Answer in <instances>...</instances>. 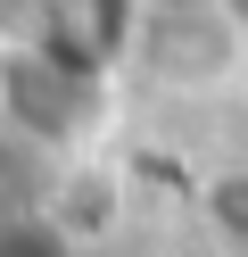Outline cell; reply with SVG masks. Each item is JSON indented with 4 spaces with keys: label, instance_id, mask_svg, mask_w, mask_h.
<instances>
[{
    "label": "cell",
    "instance_id": "6da1fadb",
    "mask_svg": "<svg viewBox=\"0 0 248 257\" xmlns=\"http://www.w3.org/2000/svg\"><path fill=\"white\" fill-rule=\"evenodd\" d=\"M0 124L42 141V150H66L91 124V83L75 67H58L50 50H33V42H9L0 50Z\"/></svg>",
    "mask_w": 248,
    "mask_h": 257
},
{
    "label": "cell",
    "instance_id": "7a4b0ae2",
    "mask_svg": "<svg viewBox=\"0 0 248 257\" xmlns=\"http://www.w3.org/2000/svg\"><path fill=\"white\" fill-rule=\"evenodd\" d=\"M132 58H149V75H165V83H182V91H207L215 75H231V58H240V25H231L223 9H149Z\"/></svg>",
    "mask_w": 248,
    "mask_h": 257
},
{
    "label": "cell",
    "instance_id": "3957f363",
    "mask_svg": "<svg viewBox=\"0 0 248 257\" xmlns=\"http://www.w3.org/2000/svg\"><path fill=\"white\" fill-rule=\"evenodd\" d=\"M207 224L231 240V249H248V174H215L207 183Z\"/></svg>",
    "mask_w": 248,
    "mask_h": 257
},
{
    "label": "cell",
    "instance_id": "277c9868",
    "mask_svg": "<svg viewBox=\"0 0 248 257\" xmlns=\"http://www.w3.org/2000/svg\"><path fill=\"white\" fill-rule=\"evenodd\" d=\"M0 257H75L58 224H0Z\"/></svg>",
    "mask_w": 248,
    "mask_h": 257
}]
</instances>
